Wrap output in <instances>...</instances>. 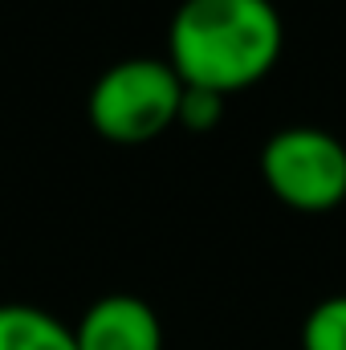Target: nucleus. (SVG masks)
I'll use <instances>...</instances> for the list:
<instances>
[{
	"instance_id": "f257e3e1",
	"label": "nucleus",
	"mask_w": 346,
	"mask_h": 350,
	"mask_svg": "<svg viewBox=\"0 0 346 350\" xmlns=\"http://www.w3.org/2000/svg\"><path fill=\"white\" fill-rule=\"evenodd\" d=\"M281 41L273 0H183L168 25V66L183 86L228 98L269 78Z\"/></svg>"
},
{
	"instance_id": "423d86ee",
	"label": "nucleus",
	"mask_w": 346,
	"mask_h": 350,
	"mask_svg": "<svg viewBox=\"0 0 346 350\" xmlns=\"http://www.w3.org/2000/svg\"><path fill=\"white\" fill-rule=\"evenodd\" d=\"M302 350H346V293L322 297L302 322Z\"/></svg>"
},
{
	"instance_id": "39448f33",
	"label": "nucleus",
	"mask_w": 346,
	"mask_h": 350,
	"mask_svg": "<svg viewBox=\"0 0 346 350\" xmlns=\"http://www.w3.org/2000/svg\"><path fill=\"white\" fill-rule=\"evenodd\" d=\"M0 350H78L74 330L41 306L4 301L0 306Z\"/></svg>"
},
{
	"instance_id": "f03ea898",
	"label": "nucleus",
	"mask_w": 346,
	"mask_h": 350,
	"mask_svg": "<svg viewBox=\"0 0 346 350\" xmlns=\"http://www.w3.org/2000/svg\"><path fill=\"white\" fill-rule=\"evenodd\" d=\"M183 82L168 57H131L110 66L90 90V126L118 147H139L175 126Z\"/></svg>"
},
{
	"instance_id": "20e7f679",
	"label": "nucleus",
	"mask_w": 346,
	"mask_h": 350,
	"mask_svg": "<svg viewBox=\"0 0 346 350\" xmlns=\"http://www.w3.org/2000/svg\"><path fill=\"white\" fill-rule=\"evenodd\" d=\"M78 350H163L159 314L135 293H106L90 301L82 322L74 326Z\"/></svg>"
},
{
	"instance_id": "7ed1b4c3",
	"label": "nucleus",
	"mask_w": 346,
	"mask_h": 350,
	"mask_svg": "<svg viewBox=\"0 0 346 350\" xmlns=\"http://www.w3.org/2000/svg\"><path fill=\"white\" fill-rule=\"evenodd\" d=\"M265 187L293 212L322 216L346 200V147L318 126H285L261 147Z\"/></svg>"
},
{
	"instance_id": "0eeeda50",
	"label": "nucleus",
	"mask_w": 346,
	"mask_h": 350,
	"mask_svg": "<svg viewBox=\"0 0 346 350\" xmlns=\"http://www.w3.org/2000/svg\"><path fill=\"white\" fill-rule=\"evenodd\" d=\"M220 118H224V98H220V94H212V90H191V86H183V98H179V114H175V126L204 135V131L220 126Z\"/></svg>"
}]
</instances>
